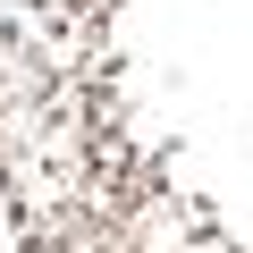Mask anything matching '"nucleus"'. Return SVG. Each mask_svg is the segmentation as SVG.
<instances>
[{
    "instance_id": "1",
    "label": "nucleus",
    "mask_w": 253,
    "mask_h": 253,
    "mask_svg": "<svg viewBox=\"0 0 253 253\" xmlns=\"http://www.w3.org/2000/svg\"><path fill=\"white\" fill-rule=\"evenodd\" d=\"M51 93H59V68L42 51H26V42L0 51V118H9V110H42Z\"/></svg>"
},
{
    "instance_id": "2",
    "label": "nucleus",
    "mask_w": 253,
    "mask_h": 253,
    "mask_svg": "<svg viewBox=\"0 0 253 253\" xmlns=\"http://www.w3.org/2000/svg\"><path fill=\"white\" fill-rule=\"evenodd\" d=\"M17 17H26V0H0V51L17 42Z\"/></svg>"
}]
</instances>
